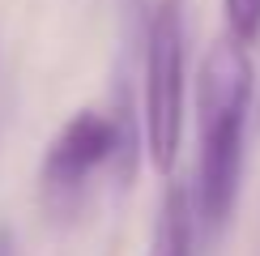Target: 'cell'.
Segmentation results:
<instances>
[{
	"label": "cell",
	"instance_id": "6da1fadb",
	"mask_svg": "<svg viewBox=\"0 0 260 256\" xmlns=\"http://www.w3.org/2000/svg\"><path fill=\"white\" fill-rule=\"evenodd\" d=\"M252 111V60L239 39L222 35L205 51L197 77V184L192 205L197 222L209 235H218L235 213L243 175V133Z\"/></svg>",
	"mask_w": 260,
	"mask_h": 256
},
{
	"label": "cell",
	"instance_id": "7a4b0ae2",
	"mask_svg": "<svg viewBox=\"0 0 260 256\" xmlns=\"http://www.w3.org/2000/svg\"><path fill=\"white\" fill-rule=\"evenodd\" d=\"M141 145H145V141L133 133L128 103H120L115 111L85 107V111L69 115L64 128L51 137L47 154H43V167H39L43 205L56 209L60 218H69V213L77 209L85 184H90L103 167H115L120 179L133 175Z\"/></svg>",
	"mask_w": 260,
	"mask_h": 256
},
{
	"label": "cell",
	"instance_id": "3957f363",
	"mask_svg": "<svg viewBox=\"0 0 260 256\" xmlns=\"http://www.w3.org/2000/svg\"><path fill=\"white\" fill-rule=\"evenodd\" d=\"M183 85H188L183 9L179 0H154L145 17V64H141V141L158 175H171L179 163Z\"/></svg>",
	"mask_w": 260,
	"mask_h": 256
},
{
	"label": "cell",
	"instance_id": "277c9868",
	"mask_svg": "<svg viewBox=\"0 0 260 256\" xmlns=\"http://www.w3.org/2000/svg\"><path fill=\"white\" fill-rule=\"evenodd\" d=\"M192 235H197V205H192V188L171 184L162 192L154 239L149 256H192Z\"/></svg>",
	"mask_w": 260,
	"mask_h": 256
},
{
	"label": "cell",
	"instance_id": "5b68a950",
	"mask_svg": "<svg viewBox=\"0 0 260 256\" xmlns=\"http://www.w3.org/2000/svg\"><path fill=\"white\" fill-rule=\"evenodd\" d=\"M226 13V35L239 39L243 47L260 39V0H222Z\"/></svg>",
	"mask_w": 260,
	"mask_h": 256
},
{
	"label": "cell",
	"instance_id": "8992f818",
	"mask_svg": "<svg viewBox=\"0 0 260 256\" xmlns=\"http://www.w3.org/2000/svg\"><path fill=\"white\" fill-rule=\"evenodd\" d=\"M0 256H17V239L9 227H0Z\"/></svg>",
	"mask_w": 260,
	"mask_h": 256
}]
</instances>
